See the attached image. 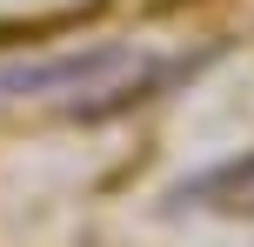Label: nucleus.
Instances as JSON below:
<instances>
[{
  "instance_id": "1",
  "label": "nucleus",
  "mask_w": 254,
  "mask_h": 247,
  "mask_svg": "<svg viewBox=\"0 0 254 247\" xmlns=\"http://www.w3.org/2000/svg\"><path fill=\"white\" fill-rule=\"evenodd\" d=\"M241 194H254V154L248 160H228V167H214V174H201L194 187H181V200H241Z\"/></svg>"
}]
</instances>
